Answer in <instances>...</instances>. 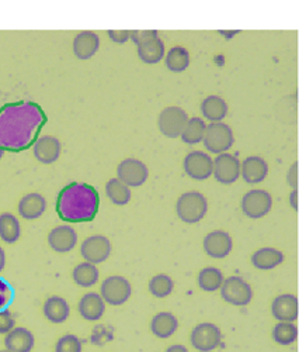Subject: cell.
<instances>
[{"instance_id": "cell-26", "label": "cell", "mask_w": 299, "mask_h": 352, "mask_svg": "<svg viewBox=\"0 0 299 352\" xmlns=\"http://www.w3.org/2000/svg\"><path fill=\"white\" fill-rule=\"evenodd\" d=\"M201 113L209 122L222 123V120L228 114V104L221 96L211 95L202 100Z\"/></svg>"}, {"instance_id": "cell-8", "label": "cell", "mask_w": 299, "mask_h": 352, "mask_svg": "<svg viewBox=\"0 0 299 352\" xmlns=\"http://www.w3.org/2000/svg\"><path fill=\"white\" fill-rule=\"evenodd\" d=\"M273 208L272 195L263 189H253L243 195L241 200V209L249 219L257 220L270 213Z\"/></svg>"}, {"instance_id": "cell-15", "label": "cell", "mask_w": 299, "mask_h": 352, "mask_svg": "<svg viewBox=\"0 0 299 352\" xmlns=\"http://www.w3.org/2000/svg\"><path fill=\"white\" fill-rule=\"evenodd\" d=\"M77 244V234L68 224L58 226L48 234V245L58 254L71 252Z\"/></svg>"}, {"instance_id": "cell-13", "label": "cell", "mask_w": 299, "mask_h": 352, "mask_svg": "<svg viewBox=\"0 0 299 352\" xmlns=\"http://www.w3.org/2000/svg\"><path fill=\"white\" fill-rule=\"evenodd\" d=\"M202 247H204L205 254L209 258L222 259L230 254V251L233 248V241L226 231L215 230V231L208 232L204 237Z\"/></svg>"}, {"instance_id": "cell-19", "label": "cell", "mask_w": 299, "mask_h": 352, "mask_svg": "<svg viewBox=\"0 0 299 352\" xmlns=\"http://www.w3.org/2000/svg\"><path fill=\"white\" fill-rule=\"evenodd\" d=\"M17 210L24 220H37L47 210V200L40 193H28L19 201Z\"/></svg>"}, {"instance_id": "cell-35", "label": "cell", "mask_w": 299, "mask_h": 352, "mask_svg": "<svg viewBox=\"0 0 299 352\" xmlns=\"http://www.w3.org/2000/svg\"><path fill=\"white\" fill-rule=\"evenodd\" d=\"M205 129H206V124L204 123L202 119H200V117H191V119H189L180 137H182L183 142H186L189 145H195L202 141Z\"/></svg>"}, {"instance_id": "cell-43", "label": "cell", "mask_w": 299, "mask_h": 352, "mask_svg": "<svg viewBox=\"0 0 299 352\" xmlns=\"http://www.w3.org/2000/svg\"><path fill=\"white\" fill-rule=\"evenodd\" d=\"M165 352H190V351L183 344H173V345L167 346Z\"/></svg>"}, {"instance_id": "cell-25", "label": "cell", "mask_w": 299, "mask_h": 352, "mask_svg": "<svg viewBox=\"0 0 299 352\" xmlns=\"http://www.w3.org/2000/svg\"><path fill=\"white\" fill-rule=\"evenodd\" d=\"M151 333L160 340L170 338L176 334L178 329V320L173 313L169 311H160L151 320V324H149Z\"/></svg>"}, {"instance_id": "cell-1", "label": "cell", "mask_w": 299, "mask_h": 352, "mask_svg": "<svg viewBox=\"0 0 299 352\" xmlns=\"http://www.w3.org/2000/svg\"><path fill=\"white\" fill-rule=\"evenodd\" d=\"M47 122L45 111L36 102L3 104L0 107V150L21 153L32 148Z\"/></svg>"}, {"instance_id": "cell-20", "label": "cell", "mask_w": 299, "mask_h": 352, "mask_svg": "<svg viewBox=\"0 0 299 352\" xmlns=\"http://www.w3.org/2000/svg\"><path fill=\"white\" fill-rule=\"evenodd\" d=\"M34 345V334L24 327H14L5 337V346L10 352H32Z\"/></svg>"}, {"instance_id": "cell-22", "label": "cell", "mask_w": 299, "mask_h": 352, "mask_svg": "<svg viewBox=\"0 0 299 352\" xmlns=\"http://www.w3.org/2000/svg\"><path fill=\"white\" fill-rule=\"evenodd\" d=\"M272 314L277 321L295 322L298 318V299L294 295H280L272 303Z\"/></svg>"}, {"instance_id": "cell-17", "label": "cell", "mask_w": 299, "mask_h": 352, "mask_svg": "<svg viewBox=\"0 0 299 352\" xmlns=\"http://www.w3.org/2000/svg\"><path fill=\"white\" fill-rule=\"evenodd\" d=\"M77 311L87 321H97L104 316L106 303L96 292H88L77 303Z\"/></svg>"}, {"instance_id": "cell-21", "label": "cell", "mask_w": 299, "mask_h": 352, "mask_svg": "<svg viewBox=\"0 0 299 352\" xmlns=\"http://www.w3.org/2000/svg\"><path fill=\"white\" fill-rule=\"evenodd\" d=\"M241 175L246 184H261L268 175V165L260 157H248L241 164Z\"/></svg>"}, {"instance_id": "cell-16", "label": "cell", "mask_w": 299, "mask_h": 352, "mask_svg": "<svg viewBox=\"0 0 299 352\" xmlns=\"http://www.w3.org/2000/svg\"><path fill=\"white\" fill-rule=\"evenodd\" d=\"M61 142L53 135H41L33 145V153L38 162L49 165L58 161L61 155Z\"/></svg>"}, {"instance_id": "cell-39", "label": "cell", "mask_w": 299, "mask_h": 352, "mask_svg": "<svg viewBox=\"0 0 299 352\" xmlns=\"http://www.w3.org/2000/svg\"><path fill=\"white\" fill-rule=\"evenodd\" d=\"M114 336L110 330H107L104 326H99L95 329V333L92 336V340H93V344L96 345H103L106 342H110L112 341Z\"/></svg>"}, {"instance_id": "cell-42", "label": "cell", "mask_w": 299, "mask_h": 352, "mask_svg": "<svg viewBox=\"0 0 299 352\" xmlns=\"http://www.w3.org/2000/svg\"><path fill=\"white\" fill-rule=\"evenodd\" d=\"M296 169H298V164L294 162V164L291 165L288 173H287V182H288V185H289L292 189H296V184H298V181H296V175H298V173H296Z\"/></svg>"}, {"instance_id": "cell-6", "label": "cell", "mask_w": 299, "mask_h": 352, "mask_svg": "<svg viewBox=\"0 0 299 352\" xmlns=\"http://www.w3.org/2000/svg\"><path fill=\"white\" fill-rule=\"evenodd\" d=\"M204 145L209 153L214 154H224L235 142L232 129L225 123H211L206 126L204 134Z\"/></svg>"}, {"instance_id": "cell-28", "label": "cell", "mask_w": 299, "mask_h": 352, "mask_svg": "<svg viewBox=\"0 0 299 352\" xmlns=\"http://www.w3.org/2000/svg\"><path fill=\"white\" fill-rule=\"evenodd\" d=\"M21 236V226L19 219L12 213L0 214V240L6 244H14Z\"/></svg>"}, {"instance_id": "cell-31", "label": "cell", "mask_w": 299, "mask_h": 352, "mask_svg": "<svg viewBox=\"0 0 299 352\" xmlns=\"http://www.w3.org/2000/svg\"><path fill=\"white\" fill-rule=\"evenodd\" d=\"M106 195L115 206H125L131 200V189L117 178L106 184Z\"/></svg>"}, {"instance_id": "cell-30", "label": "cell", "mask_w": 299, "mask_h": 352, "mask_svg": "<svg viewBox=\"0 0 299 352\" xmlns=\"http://www.w3.org/2000/svg\"><path fill=\"white\" fill-rule=\"evenodd\" d=\"M224 274L214 267H206L198 272L197 283L198 287L204 292H217L224 283Z\"/></svg>"}, {"instance_id": "cell-9", "label": "cell", "mask_w": 299, "mask_h": 352, "mask_svg": "<svg viewBox=\"0 0 299 352\" xmlns=\"http://www.w3.org/2000/svg\"><path fill=\"white\" fill-rule=\"evenodd\" d=\"M189 122L187 113L177 106H170L162 110L158 119V127L160 133L167 138L180 137Z\"/></svg>"}, {"instance_id": "cell-34", "label": "cell", "mask_w": 299, "mask_h": 352, "mask_svg": "<svg viewBox=\"0 0 299 352\" xmlns=\"http://www.w3.org/2000/svg\"><path fill=\"white\" fill-rule=\"evenodd\" d=\"M273 341L278 345L288 346L292 345L298 338V329L294 322L278 321L272 331Z\"/></svg>"}, {"instance_id": "cell-38", "label": "cell", "mask_w": 299, "mask_h": 352, "mask_svg": "<svg viewBox=\"0 0 299 352\" xmlns=\"http://www.w3.org/2000/svg\"><path fill=\"white\" fill-rule=\"evenodd\" d=\"M16 327V318L9 309L0 310V334L6 336Z\"/></svg>"}, {"instance_id": "cell-4", "label": "cell", "mask_w": 299, "mask_h": 352, "mask_svg": "<svg viewBox=\"0 0 299 352\" xmlns=\"http://www.w3.org/2000/svg\"><path fill=\"white\" fill-rule=\"evenodd\" d=\"M132 287L127 278L112 275L103 280L100 286V296L106 305L121 306L130 300Z\"/></svg>"}, {"instance_id": "cell-46", "label": "cell", "mask_w": 299, "mask_h": 352, "mask_svg": "<svg viewBox=\"0 0 299 352\" xmlns=\"http://www.w3.org/2000/svg\"><path fill=\"white\" fill-rule=\"evenodd\" d=\"M3 154H5V151H2V150H0V160H2V158H3Z\"/></svg>"}, {"instance_id": "cell-3", "label": "cell", "mask_w": 299, "mask_h": 352, "mask_svg": "<svg viewBox=\"0 0 299 352\" xmlns=\"http://www.w3.org/2000/svg\"><path fill=\"white\" fill-rule=\"evenodd\" d=\"M208 212V201L200 192L183 193L176 201V214L186 224L201 221Z\"/></svg>"}, {"instance_id": "cell-40", "label": "cell", "mask_w": 299, "mask_h": 352, "mask_svg": "<svg viewBox=\"0 0 299 352\" xmlns=\"http://www.w3.org/2000/svg\"><path fill=\"white\" fill-rule=\"evenodd\" d=\"M158 37V32L155 30H143V32H131V40L136 44V45H141V44H145L147 41H151L154 38Z\"/></svg>"}, {"instance_id": "cell-24", "label": "cell", "mask_w": 299, "mask_h": 352, "mask_svg": "<svg viewBox=\"0 0 299 352\" xmlns=\"http://www.w3.org/2000/svg\"><path fill=\"white\" fill-rule=\"evenodd\" d=\"M43 313H44V317L49 322H52V324H62V322H65L69 318L71 307L64 298L49 296L44 302Z\"/></svg>"}, {"instance_id": "cell-5", "label": "cell", "mask_w": 299, "mask_h": 352, "mask_svg": "<svg viewBox=\"0 0 299 352\" xmlns=\"http://www.w3.org/2000/svg\"><path fill=\"white\" fill-rule=\"evenodd\" d=\"M221 298L236 307L248 306L252 302L253 290L250 285L241 276H229L224 279L221 286Z\"/></svg>"}, {"instance_id": "cell-41", "label": "cell", "mask_w": 299, "mask_h": 352, "mask_svg": "<svg viewBox=\"0 0 299 352\" xmlns=\"http://www.w3.org/2000/svg\"><path fill=\"white\" fill-rule=\"evenodd\" d=\"M107 34H108L110 40L114 41V43H117V44H124V43L128 41L130 37H131V32H127V30H121V32H118V30H110V32H107Z\"/></svg>"}, {"instance_id": "cell-18", "label": "cell", "mask_w": 299, "mask_h": 352, "mask_svg": "<svg viewBox=\"0 0 299 352\" xmlns=\"http://www.w3.org/2000/svg\"><path fill=\"white\" fill-rule=\"evenodd\" d=\"M73 54L80 61L91 60L100 48V38L93 32H82L73 38Z\"/></svg>"}, {"instance_id": "cell-14", "label": "cell", "mask_w": 299, "mask_h": 352, "mask_svg": "<svg viewBox=\"0 0 299 352\" xmlns=\"http://www.w3.org/2000/svg\"><path fill=\"white\" fill-rule=\"evenodd\" d=\"M184 172L194 181H205L213 175V160L206 153L191 151L183 162Z\"/></svg>"}, {"instance_id": "cell-10", "label": "cell", "mask_w": 299, "mask_h": 352, "mask_svg": "<svg viewBox=\"0 0 299 352\" xmlns=\"http://www.w3.org/2000/svg\"><path fill=\"white\" fill-rule=\"evenodd\" d=\"M149 176V170L142 161L135 158L124 160L117 166V179L121 181L128 188L142 186Z\"/></svg>"}, {"instance_id": "cell-23", "label": "cell", "mask_w": 299, "mask_h": 352, "mask_svg": "<svg viewBox=\"0 0 299 352\" xmlns=\"http://www.w3.org/2000/svg\"><path fill=\"white\" fill-rule=\"evenodd\" d=\"M252 265L260 271H272L280 267L284 262V254L273 247H264L257 251L250 258Z\"/></svg>"}, {"instance_id": "cell-36", "label": "cell", "mask_w": 299, "mask_h": 352, "mask_svg": "<svg viewBox=\"0 0 299 352\" xmlns=\"http://www.w3.org/2000/svg\"><path fill=\"white\" fill-rule=\"evenodd\" d=\"M83 344L75 334H65L55 344V352H82Z\"/></svg>"}, {"instance_id": "cell-7", "label": "cell", "mask_w": 299, "mask_h": 352, "mask_svg": "<svg viewBox=\"0 0 299 352\" xmlns=\"http://www.w3.org/2000/svg\"><path fill=\"white\" fill-rule=\"evenodd\" d=\"M222 342V333L213 322H200L190 334V344L198 352H211Z\"/></svg>"}, {"instance_id": "cell-11", "label": "cell", "mask_w": 299, "mask_h": 352, "mask_svg": "<svg viewBox=\"0 0 299 352\" xmlns=\"http://www.w3.org/2000/svg\"><path fill=\"white\" fill-rule=\"evenodd\" d=\"M80 255L84 262L99 265L108 259L111 255V243L104 236H91L87 237L80 245Z\"/></svg>"}, {"instance_id": "cell-27", "label": "cell", "mask_w": 299, "mask_h": 352, "mask_svg": "<svg viewBox=\"0 0 299 352\" xmlns=\"http://www.w3.org/2000/svg\"><path fill=\"white\" fill-rule=\"evenodd\" d=\"M136 51H138V56L139 60L145 64H149V65H154V64H158L163 60L165 56V44L163 41L156 37L151 41H147L145 44H141V45H136Z\"/></svg>"}, {"instance_id": "cell-44", "label": "cell", "mask_w": 299, "mask_h": 352, "mask_svg": "<svg viewBox=\"0 0 299 352\" xmlns=\"http://www.w3.org/2000/svg\"><path fill=\"white\" fill-rule=\"evenodd\" d=\"M296 196H298V192H296V189H294L292 190V193L289 195V204H291V208L294 209V210H296V206H298V204H296Z\"/></svg>"}, {"instance_id": "cell-12", "label": "cell", "mask_w": 299, "mask_h": 352, "mask_svg": "<svg viewBox=\"0 0 299 352\" xmlns=\"http://www.w3.org/2000/svg\"><path fill=\"white\" fill-rule=\"evenodd\" d=\"M213 175L219 184L232 185L241 176V162L230 154H219L213 160Z\"/></svg>"}, {"instance_id": "cell-45", "label": "cell", "mask_w": 299, "mask_h": 352, "mask_svg": "<svg viewBox=\"0 0 299 352\" xmlns=\"http://www.w3.org/2000/svg\"><path fill=\"white\" fill-rule=\"evenodd\" d=\"M5 265H6V254H5V250L0 247V272L5 270Z\"/></svg>"}, {"instance_id": "cell-2", "label": "cell", "mask_w": 299, "mask_h": 352, "mask_svg": "<svg viewBox=\"0 0 299 352\" xmlns=\"http://www.w3.org/2000/svg\"><path fill=\"white\" fill-rule=\"evenodd\" d=\"M100 196L95 186L88 184L72 182L58 193L55 210L58 217L65 223L93 221L99 213Z\"/></svg>"}, {"instance_id": "cell-32", "label": "cell", "mask_w": 299, "mask_h": 352, "mask_svg": "<svg viewBox=\"0 0 299 352\" xmlns=\"http://www.w3.org/2000/svg\"><path fill=\"white\" fill-rule=\"evenodd\" d=\"M190 65V54L183 47H174L166 55V67L174 74L186 71Z\"/></svg>"}, {"instance_id": "cell-33", "label": "cell", "mask_w": 299, "mask_h": 352, "mask_svg": "<svg viewBox=\"0 0 299 352\" xmlns=\"http://www.w3.org/2000/svg\"><path fill=\"white\" fill-rule=\"evenodd\" d=\"M147 289L154 298L165 299L171 295V292L174 289V282L169 275L159 274L151 278V280L147 283Z\"/></svg>"}, {"instance_id": "cell-29", "label": "cell", "mask_w": 299, "mask_h": 352, "mask_svg": "<svg viewBox=\"0 0 299 352\" xmlns=\"http://www.w3.org/2000/svg\"><path fill=\"white\" fill-rule=\"evenodd\" d=\"M99 270L93 263L82 262L76 265L72 271L73 282L80 287H92L99 280Z\"/></svg>"}, {"instance_id": "cell-37", "label": "cell", "mask_w": 299, "mask_h": 352, "mask_svg": "<svg viewBox=\"0 0 299 352\" xmlns=\"http://www.w3.org/2000/svg\"><path fill=\"white\" fill-rule=\"evenodd\" d=\"M13 298H14L13 287L6 279L0 278V310L8 309V306L13 302Z\"/></svg>"}, {"instance_id": "cell-47", "label": "cell", "mask_w": 299, "mask_h": 352, "mask_svg": "<svg viewBox=\"0 0 299 352\" xmlns=\"http://www.w3.org/2000/svg\"><path fill=\"white\" fill-rule=\"evenodd\" d=\"M0 352H10V351H8V349H2Z\"/></svg>"}]
</instances>
